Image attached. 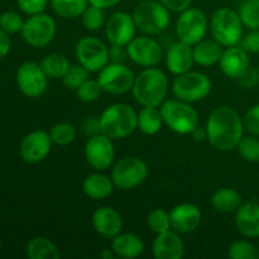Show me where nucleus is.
I'll return each mask as SVG.
<instances>
[{"label": "nucleus", "instance_id": "obj_1", "mask_svg": "<svg viewBox=\"0 0 259 259\" xmlns=\"http://www.w3.org/2000/svg\"><path fill=\"white\" fill-rule=\"evenodd\" d=\"M207 141L220 151L237 148L244 133V123L239 114L229 106L214 109L206 121Z\"/></svg>", "mask_w": 259, "mask_h": 259}, {"label": "nucleus", "instance_id": "obj_2", "mask_svg": "<svg viewBox=\"0 0 259 259\" xmlns=\"http://www.w3.org/2000/svg\"><path fill=\"white\" fill-rule=\"evenodd\" d=\"M169 81L157 67H147L134 80L133 95L142 106H161L168 93Z\"/></svg>", "mask_w": 259, "mask_h": 259}, {"label": "nucleus", "instance_id": "obj_3", "mask_svg": "<svg viewBox=\"0 0 259 259\" xmlns=\"http://www.w3.org/2000/svg\"><path fill=\"white\" fill-rule=\"evenodd\" d=\"M100 128L111 139L126 138L138 129V114L128 104H113L101 114Z\"/></svg>", "mask_w": 259, "mask_h": 259}, {"label": "nucleus", "instance_id": "obj_4", "mask_svg": "<svg viewBox=\"0 0 259 259\" xmlns=\"http://www.w3.org/2000/svg\"><path fill=\"white\" fill-rule=\"evenodd\" d=\"M169 10L159 0H143L133 10L137 29L147 35L159 34L169 27Z\"/></svg>", "mask_w": 259, "mask_h": 259}, {"label": "nucleus", "instance_id": "obj_5", "mask_svg": "<svg viewBox=\"0 0 259 259\" xmlns=\"http://www.w3.org/2000/svg\"><path fill=\"white\" fill-rule=\"evenodd\" d=\"M161 114L163 123L177 134H191L199 125V114L190 105V103L182 100H166L161 105Z\"/></svg>", "mask_w": 259, "mask_h": 259}, {"label": "nucleus", "instance_id": "obj_6", "mask_svg": "<svg viewBox=\"0 0 259 259\" xmlns=\"http://www.w3.org/2000/svg\"><path fill=\"white\" fill-rule=\"evenodd\" d=\"M211 34L224 47L239 45L243 38V23L239 14L230 8L215 10L210 22Z\"/></svg>", "mask_w": 259, "mask_h": 259}, {"label": "nucleus", "instance_id": "obj_7", "mask_svg": "<svg viewBox=\"0 0 259 259\" xmlns=\"http://www.w3.org/2000/svg\"><path fill=\"white\" fill-rule=\"evenodd\" d=\"M211 80L205 73L197 71H187V72L176 75L172 82V91L179 100L186 103H196L204 100L211 93Z\"/></svg>", "mask_w": 259, "mask_h": 259}, {"label": "nucleus", "instance_id": "obj_8", "mask_svg": "<svg viewBox=\"0 0 259 259\" xmlns=\"http://www.w3.org/2000/svg\"><path fill=\"white\" fill-rule=\"evenodd\" d=\"M148 176V167L138 157H124L115 163L111 171V180L118 189L132 190L141 186Z\"/></svg>", "mask_w": 259, "mask_h": 259}, {"label": "nucleus", "instance_id": "obj_9", "mask_svg": "<svg viewBox=\"0 0 259 259\" xmlns=\"http://www.w3.org/2000/svg\"><path fill=\"white\" fill-rule=\"evenodd\" d=\"M209 28L206 14L197 8H189L180 13L176 23V34L181 42L195 46L205 38Z\"/></svg>", "mask_w": 259, "mask_h": 259}, {"label": "nucleus", "instance_id": "obj_10", "mask_svg": "<svg viewBox=\"0 0 259 259\" xmlns=\"http://www.w3.org/2000/svg\"><path fill=\"white\" fill-rule=\"evenodd\" d=\"M96 80L100 83L103 91L111 95H121L133 89L136 76L124 63L111 62L99 71Z\"/></svg>", "mask_w": 259, "mask_h": 259}, {"label": "nucleus", "instance_id": "obj_11", "mask_svg": "<svg viewBox=\"0 0 259 259\" xmlns=\"http://www.w3.org/2000/svg\"><path fill=\"white\" fill-rule=\"evenodd\" d=\"M76 58L89 72H99L110 61L109 47L96 37H83L76 45Z\"/></svg>", "mask_w": 259, "mask_h": 259}, {"label": "nucleus", "instance_id": "obj_12", "mask_svg": "<svg viewBox=\"0 0 259 259\" xmlns=\"http://www.w3.org/2000/svg\"><path fill=\"white\" fill-rule=\"evenodd\" d=\"M23 39L34 48H42L50 45L56 35V22L48 14L30 15L22 28Z\"/></svg>", "mask_w": 259, "mask_h": 259}, {"label": "nucleus", "instance_id": "obj_13", "mask_svg": "<svg viewBox=\"0 0 259 259\" xmlns=\"http://www.w3.org/2000/svg\"><path fill=\"white\" fill-rule=\"evenodd\" d=\"M47 75L40 65L35 62L22 63L17 71V85L22 94L28 98H39L47 90Z\"/></svg>", "mask_w": 259, "mask_h": 259}, {"label": "nucleus", "instance_id": "obj_14", "mask_svg": "<svg viewBox=\"0 0 259 259\" xmlns=\"http://www.w3.org/2000/svg\"><path fill=\"white\" fill-rule=\"evenodd\" d=\"M128 57L134 63L143 67L157 66L163 58V50L161 45L149 35L134 37L126 46Z\"/></svg>", "mask_w": 259, "mask_h": 259}, {"label": "nucleus", "instance_id": "obj_15", "mask_svg": "<svg viewBox=\"0 0 259 259\" xmlns=\"http://www.w3.org/2000/svg\"><path fill=\"white\" fill-rule=\"evenodd\" d=\"M113 139L100 133L90 137L85 144L86 162L96 171H105L113 164L115 151Z\"/></svg>", "mask_w": 259, "mask_h": 259}, {"label": "nucleus", "instance_id": "obj_16", "mask_svg": "<svg viewBox=\"0 0 259 259\" xmlns=\"http://www.w3.org/2000/svg\"><path fill=\"white\" fill-rule=\"evenodd\" d=\"M137 25L133 15L126 12H115L105 23V34L110 45L126 47L136 37Z\"/></svg>", "mask_w": 259, "mask_h": 259}, {"label": "nucleus", "instance_id": "obj_17", "mask_svg": "<svg viewBox=\"0 0 259 259\" xmlns=\"http://www.w3.org/2000/svg\"><path fill=\"white\" fill-rule=\"evenodd\" d=\"M52 143L50 133L45 131H34L27 134L20 142L19 154L27 163H38L47 158Z\"/></svg>", "mask_w": 259, "mask_h": 259}, {"label": "nucleus", "instance_id": "obj_18", "mask_svg": "<svg viewBox=\"0 0 259 259\" xmlns=\"http://www.w3.org/2000/svg\"><path fill=\"white\" fill-rule=\"evenodd\" d=\"M171 228L179 234H189L201 224V210L194 204L184 202L175 206L169 212Z\"/></svg>", "mask_w": 259, "mask_h": 259}, {"label": "nucleus", "instance_id": "obj_19", "mask_svg": "<svg viewBox=\"0 0 259 259\" xmlns=\"http://www.w3.org/2000/svg\"><path fill=\"white\" fill-rule=\"evenodd\" d=\"M93 225L98 234L113 239L121 233L123 219L115 209L110 206H103L96 209L93 214Z\"/></svg>", "mask_w": 259, "mask_h": 259}, {"label": "nucleus", "instance_id": "obj_20", "mask_svg": "<svg viewBox=\"0 0 259 259\" xmlns=\"http://www.w3.org/2000/svg\"><path fill=\"white\" fill-rule=\"evenodd\" d=\"M152 250L156 259H181L185 254V245L179 233L168 230L157 234Z\"/></svg>", "mask_w": 259, "mask_h": 259}, {"label": "nucleus", "instance_id": "obj_21", "mask_svg": "<svg viewBox=\"0 0 259 259\" xmlns=\"http://www.w3.org/2000/svg\"><path fill=\"white\" fill-rule=\"evenodd\" d=\"M194 50L187 43L179 42L174 43L166 53V66L168 71L174 75H181L187 72L194 66Z\"/></svg>", "mask_w": 259, "mask_h": 259}, {"label": "nucleus", "instance_id": "obj_22", "mask_svg": "<svg viewBox=\"0 0 259 259\" xmlns=\"http://www.w3.org/2000/svg\"><path fill=\"white\" fill-rule=\"evenodd\" d=\"M219 65L220 70L227 77L237 80L244 71L250 67V61L247 51L243 50L242 47L233 46V47H228L227 50L223 51Z\"/></svg>", "mask_w": 259, "mask_h": 259}, {"label": "nucleus", "instance_id": "obj_23", "mask_svg": "<svg viewBox=\"0 0 259 259\" xmlns=\"http://www.w3.org/2000/svg\"><path fill=\"white\" fill-rule=\"evenodd\" d=\"M235 227L247 238L259 237V204L245 202L240 205L235 215Z\"/></svg>", "mask_w": 259, "mask_h": 259}, {"label": "nucleus", "instance_id": "obj_24", "mask_svg": "<svg viewBox=\"0 0 259 259\" xmlns=\"http://www.w3.org/2000/svg\"><path fill=\"white\" fill-rule=\"evenodd\" d=\"M111 249L116 257L133 259L138 258L144 252V243L133 233H120L113 238Z\"/></svg>", "mask_w": 259, "mask_h": 259}, {"label": "nucleus", "instance_id": "obj_25", "mask_svg": "<svg viewBox=\"0 0 259 259\" xmlns=\"http://www.w3.org/2000/svg\"><path fill=\"white\" fill-rule=\"evenodd\" d=\"M113 180L103 174L89 175L82 184V190L88 197L93 200H103L110 196L114 191Z\"/></svg>", "mask_w": 259, "mask_h": 259}, {"label": "nucleus", "instance_id": "obj_26", "mask_svg": "<svg viewBox=\"0 0 259 259\" xmlns=\"http://www.w3.org/2000/svg\"><path fill=\"white\" fill-rule=\"evenodd\" d=\"M192 50H194L195 62L204 67H209L219 62L223 55L222 45L215 39H202L201 42L195 45Z\"/></svg>", "mask_w": 259, "mask_h": 259}, {"label": "nucleus", "instance_id": "obj_27", "mask_svg": "<svg viewBox=\"0 0 259 259\" xmlns=\"http://www.w3.org/2000/svg\"><path fill=\"white\" fill-rule=\"evenodd\" d=\"M211 205L219 212L237 211L242 205V196L237 190L232 187H223L214 192L211 197Z\"/></svg>", "mask_w": 259, "mask_h": 259}, {"label": "nucleus", "instance_id": "obj_28", "mask_svg": "<svg viewBox=\"0 0 259 259\" xmlns=\"http://www.w3.org/2000/svg\"><path fill=\"white\" fill-rule=\"evenodd\" d=\"M163 124L161 110L157 106H143L138 113V129L146 136L158 133Z\"/></svg>", "mask_w": 259, "mask_h": 259}, {"label": "nucleus", "instance_id": "obj_29", "mask_svg": "<svg viewBox=\"0 0 259 259\" xmlns=\"http://www.w3.org/2000/svg\"><path fill=\"white\" fill-rule=\"evenodd\" d=\"M27 255L29 259H58L60 250L47 238L35 237L28 242Z\"/></svg>", "mask_w": 259, "mask_h": 259}, {"label": "nucleus", "instance_id": "obj_30", "mask_svg": "<svg viewBox=\"0 0 259 259\" xmlns=\"http://www.w3.org/2000/svg\"><path fill=\"white\" fill-rule=\"evenodd\" d=\"M89 5V0H51L53 12L67 19H75L82 15Z\"/></svg>", "mask_w": 259, "mask_h": 259}, {"label": "nucleus", "instance_id": "obj_31", "mask_svg": "<svg viewBox=\"0 0 259 259\" xmlns=\"http://www.w3.org/2000/svg\"><path fill=\"white\" fill-rule=\"evenodd\" d=\"M40 67L47 77L62 78L70 68V62L61 53H50L40 61Z\"/></svg>", "mask_w": 259, "mask_h": 259}, {"label": "nucleus", "instance_id": "obj_32", "mask_svg": "<svg viewBox=\"0 0 259 259\" xmlns=\"http://www.w3.org/2000/svg\"><path fill=\"white\" fill-rule=\"evenodd\" d=\"M238 14L244 27L259 29V0H243Z\"/></svg>", "mask_w": 259, "mask_h": 259}, {"label": "nucleus", "instance_id": "obj_33", "mask_svg": "<svg viewBox=\"0 0 259 259\" xmlns=\"http://www.w3.org/2000/svg\"><path fill=\"white\" fill-rule=\"evenodd\" d=\"M51 139L57 146H67L76 139L77 132L76 128L70 123H57L51 128Z\"/></svg>", "mask_w": 259, "mask_h": 259}, {"label": "nucleus", "instance_id": "obj_34", "mask_svg": "<svg viewBox=\"0 0 259 259\" xmlns=\"http://www.w3.org/2000/svg\"><path fill=\"white\" fill-rule=\"evenodd\" d=\"M82 24L89 30H100L105 25V9L95 7V5H89L85 12L82 13Z\"/></svg>", "mask_w": 259, "mask_h": 259}, {"label": "nucleus", "instance_id": "obj_35", "mask_svg": "<svg viewBox=\"0 0 259 259\" xmlns=\"http://www.w3.org/2000/svg\"><path fill=\"white\" fill-rule=\"evenodd\" d=\"M147 224L148 228L156 234L168 232L171 230V219H169V212L163 209H154L149 212L147 218Z\"/></svg>", "mask_w": 259, "mask_h": 259}, {"label": "nucleus", "instance_id": "obj_36", "mask_svg": "<svg viewBox=\"0 0 259 259\" xmlns=\"http://www.w3.org/2000/svg\"><path fill=\"white\" fill-rule=\"evenodd\" d=\"M228 257L232 259H257L259 252L248 240H237L230 244L228 249Z\"/></svg>", "mask_w": 259, "mask_h": 259}, {"label": "nucleus", "instance_id": "obj_37", "mask_svg": "<svg viewBox=\"0 0 259 259\" xmlns=\"http://www.w3.org/2000/svg\"><path fill=\"white\" fill-rule=\"evenodd\" d=\"M89 78V71L81 65L70 66L66 75L62 77L63 85L70 90H77Z\"/></svg>", "mask_w": 259, "mask_h": 259}, {"label": "nucleus", "instance_id": "obj_38", "mask_svg": "<svg viewBox=\"0 0 259 259\" xmlns=\"http://www.w3.org/2000/svg\"><path fill=\"white\" fill-rule=\"evenodd\" d=\"M238 152L248 162H259V139L254 136L243 137L237 146Z\"/></svg>", "mask_w": 259, "mask_h": 259}, {"label": "nucleus", "instance_id": "obj_39", "mask_svg": "<svg viewBox=\"0 0 259 259\" xmlns=\"http://www.w3.org/2000/svg\"><path fill=\"white\" fill-rule=\"evenodd\" d=\"M103 89H101L100 83L98 80H91L88 78L80 88L76 90L78 100L82 103H93V101L98 100L100 98Z\"/></svg>", "mask_w": 259, "mask_h": 259}, {"label": "nucleus", "instance_id": "obj_40", "mask_svg": "<svg viewBox=\"0 0 259 259\" xmlns=\"http://www.w3.org/2000/svg\"><path fill=\"white\" fill-rule=\"evenodd\" d=\"M24 20L18 13L5 12L0 15V28L8 34H15L22 32Z\"/></svg>", "mask_w": 259, "mask_h": 259}, {"label": "nucleus", "instance_id": "obj_41", "mask_svg": "<svg viewBox=\"0 0 259 259\" xmlns=\"http://www.w3.org/2000/svg\"><path fill=\"white\" fill-rule=\"evenodd\" d=\"M17 4L25 14L35 15L45 12L48 5V0H17Z\"/></svg>", "mask_w": 259, "mask_h": 259}, {"label": "nucleus", "instance_id": "obj_42", "mask_svg": "<svg viewBox=\"0 0 259 259\" xmlns=\"http://www.w3.org/2000/svg\"><path fill=\"white\" fill-rule=\"evenodd\" d=\"M244 128L253 136H259V104L253 105L243 118Z\"/></svg>", "mask_w": 259, "mask_h": 259}, {"label": "nucleus", "instance_id": "obj_43", "mask_svg": "<svg viewBox=\"0 0 259 259\" xmlns=\"http://www.w3.org/2000/svg\"><path fill=\"white\" fill-rule=\"evenodd\" d=\"M237 81L242 89H253L255 85H259V68L249 67L237 78Z\"/></svg>", "mask_w": 259, "mask_h": 259}, {"label": "nucleus", "instance_id": "obj_44", "mask_svg": "<svg viewBox=\"0 0 259 259\" xmlns=\"http://www.w3.org/2000/svg\"><path fill=\"white\" fill-rule=\"evenodd\" d=\"M240 47L249 53H259V29H250L240 40Z\"/></svg>", "mask_w": 259, "mask_h": 259}, {"label": "nucleus", "instance_id": "obj_45", "mask_svg": "<svg viewBox=\"0 0 259 259\" xmlns=\"http://www.w3.org/2000/svg\"><path fill=\"white\" fill-rule=\"evenodd\" d=\"M169 12L182 13L184 10L189 9L192 0H159Z\"/></svg>", "mask_w": 259, "mask_h": 259}, {"label": "nucleus", "instance_id": "obj_46", "mask_svg": "<svg viewBox=\"0 0 259 259\" xmlns=\"http://www.w3.org/2000/svg\"><path fill=\"white\" fill-rule=\"evenodd\" d=\"M83 133H85L89 138L96 136V134H100V118L91 116V118L86 119L85 123H83Z\"/></svg>", "mask_w": 259, "mask_h": 259}, {"label": "nucleus", "instance_id": "obj_47", "mask_svg": "<svg viewBox=\"0 0 259 259\" xmlns=\"http://www.w3.org/2000/svg\"><path fill=\"white\" fill-rule=\"evenodd\" d=\"M109 57H110L111 62L124 63V62H125L126 57H128V52H126V48L124 50V47H121V46L111 45V47L109 48Z\"/></svg>", "mask_w": 259, "mask_h": 259}, {"label": "nucleus", "instance_id": "obj_48", "mask_svg": "<svg viewBox=\"0 0 259 259\" xmlns=\"http://www.w3.org/2000/svg\"><path fill=\"white\" fill-rule=\"evenodd\" d=\"M10 50H12V40H10L8 33L0 28V60L7 57L9 55Z\"/></svg>", "mask_w": 259, "mask_h": 259}, {"label": "nucleus", "instance_id": "obj_49", "mask_svg": "<svg viewBox=\"0 0 259 259\" xmlns=\"http://www.w3.org/2000/svg\"><path fill=\"white\" fill-rule=\"evenodd\" d=\"M121 0H89L91 5H95V7L101 8V9H109V8H113L115 5H118Z\"/></svg>", "mask_w": 259, "mask_h": 259}, {"label": "nucleus", "instance_id": "obj_50", "mask_svg": "<svg viewBox=\"0 0 259 259\" xmlns=\"http://www.w3.org/2000/svg\"><path fill=\"white\" fill-rule=\"evenodd\" d=\"M192 138H194V141L196 142H204L205 139H207V132H206V126L205 128H202V126L197 125L196 128L192 131L191 133Z\"/></svg>", "mask_w": 259, "mask_h": 259}, {"label": "nucleus", "instance_id": "obj_51", "mask_svg": "<svg viewBox=\"0 0 259 259\" xmlns=\"http://www.w3.org/2000/svg\"><path fill=\"white\" fill-rule=\"evenodd\" d=\"M100 257L104 259H113L114 257H116L115 253H114L113 249H109V248H105L103 252L100 253Z\"/></svg>", "mask_w": 259, "mask_h": 259}, {"label": "nucleus", "instance_id": "obj_52", "mask_svg": "<svg viewBox=\"0 0 259 259\" xmlns=\"http://www.w3.org/2000/svg\"><path fill=\"white\" fill-rule=\"evenodd\" d=\"M0 248H2V239H0Z\"/></svg>", "mask_w": 259, "mask_h": 259}, {"label": "nucleus", "instance_id": "obj_53", "mask_svg": "<svg viewBox=\"0 0 259 259\" xmlns=\"http://www.w3.org/2000/svg\"><path fill=\"white\" fill-rule=\"evenodd\" d=\"M237 2H243V0H237Z\"/></svg>", "mask_w": 259, "mask_h": 259}, {"label": "nucleus", "instance_id": "obj_54", "mask_svg": "<svg viewBox=\"0 0 259 259\" xmlns=\"http://www.w3.org/2000/svg\"><path fill=\"white\" fill-rule=\"evenodd\" d=\"M139 2H143V0H139Z\"/></svg>", "mask_w": 259, "mask_h": 259}, {"label": "nucleus", "instance_id": "obj_55", "mask_svg": "<svg viewBox=\"0 0 259 259\" xmlns=\"http://www.w3.org/2000/svg\"><path fill=\"white\" fill-rule=\"evenodd\" d=\"M258 252H259V249H258Z\"/></svg>", "mask_w": 259, "mask_h": 259}]
</instances>
